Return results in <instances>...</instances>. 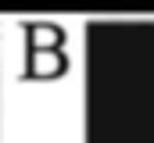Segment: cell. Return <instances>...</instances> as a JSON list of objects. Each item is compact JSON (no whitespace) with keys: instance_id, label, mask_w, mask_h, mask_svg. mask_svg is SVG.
I'll list each match as a JSON object with an SVG mask.
<instances>
[{"instance_id":"2","label":"cell","mask_w":154,"mask_h":143,"mask_svg":"<svg viewBox=\"0 0 154 143\" xmlns=\"http://www.w3.org/2000/svg\"><path fill=\"white\" fill-rule=\"evenodd\" d=\"M32 43H36V50H54V47L61 43V32L50 29V25H39L36 32H32Z\"/></svg>"},{"instance_id":"1","label":"cell","mask_w":154,"mask_h":143,"mask_svg":"<svg viewBox=\"0 0 154 143\" xmlns=\"http://www.w3.org/2000/svg\"><path fill=\"white\" fill-rule=\"evenodd\" d=\"M57 68H61V57L54 50H36V57H32V72L36 75H54Z\"/></svg>"},{"instance_id":"3","label":"cell","mask_w":154,"mask_h":143,"mask_svg":"<svg viewBox=\"0 0 154 143\" xmlns=\"http://www.w3.org/2000/svg\"><path fill=\"white\" fill-rule=\"evenodd\" d=\"M0 36H4V29H0Z\"/></svg>"}]
</instances>
